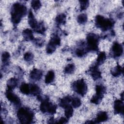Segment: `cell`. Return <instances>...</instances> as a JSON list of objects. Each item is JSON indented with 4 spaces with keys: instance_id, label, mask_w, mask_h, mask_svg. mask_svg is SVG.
Here are the masks:
<instances>
[{
    "instance_id": "obj_14",
    "label": "cell",
    "mask_w": 124,
    "mask_h": 124,
    "mask_svg": "<svg viewBox=\"0 0 124 124\" xmlns=\"http://www.w3.org/2000/svg\"><path fill=\"white\" fill-rule=\"evenodd\" d=\"M91 75L94 80L101 78V72L98 70L96 65L93 66L91 69Z\"/></svg>"
},
{
    "instance_id": "obj_5",
    "label": "cell",
    "mask_w": 124,
    "mask_h": 124,
    "mask_svg": "<svg viewBox=\"0 0 124 124\" xmlns=\"http://www.w3.org/2000/svg\"><path fill=\"white\" fill-rule=\"evenodd\" d=\"M72 88L75 92L82 96L84 95L87 91V85L83 79L75 81L72 85Z\"/></svg>"
},
{
    "instance_id": "obj_27",
    "label": "cell",
    "mask_w": 124,
    "mask_h": 124,
    "mask_svg": "<svg viewBox=\"0 0 124 124\" xmlns=\"http://www.w3.org/2000/svg\"><path fill=\"white\" fill-rule=\"evenodd\" d=\"M75 68V66L74 64L70 63L68 64L66 66V67L64 68V72L66 74H71L72 73Z\"/></svg>"
},
{
    "instance_id": "obj_28",
    "label": "cell",
    "mask_w": 124,
    "mask_h": 124,
    "mask_svg": "<svg viewBox=\"0 0 124 124\" xmlns=\"http://www.w3.org/2000/svg\"><path fill=\"white\" fill-rule=\"evenodd\" d=\"M103 97V96H100V95H97V94H95L91 98V102L92 103L95 104H98L101 102Z\"/></svg>"
},
{
    "instance_id": "obj_36",
    "label": "cell",
    "mask_w": 124,
    "mask_h": 124,
    "mask_svg": "<svg viewBox=\"0 0 124 124\" xmlns=\"http://www.w3.org/2000/svg\"><path fill=\"white\" fill-rule=\"evenodd\" d=\"M85 53V51L81 49H77L76 50V54L78 57H82Z\"/></svg>"
},
{
    "instance_id": "obj_9",
    "label": "cell",
    "mask_w": 124,
    "mask_h": 124,
    "mask_svg": "<svg viewBox=\"0 0 124 124\" xmlns=\"http://www.w3.org/2000/svg\"><path fill=\"white\" fill-rule=\"evenodd\" d=\"M114 110L116 114H123L124 104L121 100H116L114 103Z\"/></svg>"
},
{
    "instance_id": "obj_16",
    "label": "cell",
    "mask_w": 124,
    "mask_h": 124,
    "mask_svg": "<svg viewBox=\"0 0 124 124\" xmlns=\"http://www.w3.org/2000/svg\"><path fill=\"white\" fill-rule=\"evenodd\" d=\"M55 78V74L53 71H49L46 74L45 77V82L46 84H49L52 82Z\"/></svg>"
},
{
    "instance_id": "obj_34",
    "label": "cell",
    "mask_w": 124,
    "mask_h": 124,
    "mask_svg": "<svg viewBox=\"0 0 124 124\" xmlns=\"http://www.w3.org/2000/svg\"><path fill=\"white\" fill-rule=\"evenodd\" d=\"M80 2V7L82 10H85L88 7L89 2L88 0H81L79 1Z\"/></svg>"
},
{
    "instance_id": "obj_2",
    "label": "cell",
    "mask_w": 124,
    "mask_h": 124,
    "mask_svg": "<svg viewBox=\"0 0 124 124\" xmlns=\"http://www.w3.org/2000/svg\"><path fill=\"white\" fill-rule=\"evenodd\" d=\"M17 116L20 122L22 124H30L33 119V112L29 108L22 107L19 109Z\"/></svg>"
},
{
    "instance_id": "obj_26",
    "label": "cell",
    "mask_w": 124,
    "mask_h": 124,
    "mask_svg": "<svg viewBox=\"0 0 124 124\" xmlns=\"http://www.w3.org/2000/svg\"><path fill=\"white\" fill-rule=\"evenodd\" d=\"M77 20L79 24H84L87 21V16L85 14H80L78 16Z\"/></svg>"
},
{
    "instance_id": "obj_21",
    "label": "cell",
    "mask_w": 124,
    "mask_h": 124,
    "mask_svg": "<svg viewBox=\"0 0 124 124\" xmlns=\"http://www.w3.org/2000/svg\"><path fill=\"white\" fill-rule=\"evenodd\" d=\"M111 72L114 77H118L123 72V68L119 65H118L111 70Z\"/></svg>"
},
{
    "instance_id": "obj_10",
    "label": "cell",
    "mask_w": 124,
    "mask_h": 124,
    "mask_svg": "<svg viewBox=\"0 0 124 124\" xmlns=\"http://www.w3.org/2000/svg\"><path fill=\"white\" fill-rule=\"evenodd\" d=\"M43 75L42 71L39 69H34L30 73V77L33 80H39Z\"/></svg>"
},
{
    "instance_id": "obj_3",
    "label": "cell",
    "mask_w": 124,
    "mask_h": 124,
    "mask_svg": "<svg viewBox=\"0 0 124 124\" xmlns=\"http://www.w3.org/2000/svg\"><path fill=\"white\" fill-rule=\"evenodd\" d=\"M96 26L103 31H106L111 28L113 22L109 19L106 18L101 15H97L95 18Z\"/></svg>"
},
{
    "instance_id": "obj_4",
    "label": "cell",
    "mask_w": 124,
    "mask_h": 124,
    "mask_svg": "<svg viewBox=\"0 0 124 124\" xmlns=\"http://www.w3.org/2000/svg\"><path fill=\"white\" fill-rule=\"evenodd\" d=\"M99 37L94 33H89L87 36V50L96 51L98 49Z\"/></svg>"
},
{
    "instance_id": "obj_38",
    "label": "cell",
    "mask_w": 124,
    "mask_h": 124,
    "mask_svg": "<svg viewBox=\"0 0 124 124\" xmlns=\"http://www.w3.org/2000/svg\"><path fill=\"white\" fill-rule=\"evenodd\" d=\"M67 118H65L64 117H62L61 118L59 121L58 122V123H61V124H64V123H66L67 122Z\"/></svg>"
},
{
    "instance_id": "obj_29",
    "label": "cell",
    "mask_w": 124,
    "mask_h": 124,
    "mask_svg": "<svg viewBox=\"0 0 124 124\" xmlns=\"http://www.w3.org/2000/svg\"><path fill=\"white\" fill-rule=\"evenodd\" d=\"M72 105L74 108H78L81 104L80 100L78 97H74L72 98L71 100Z\"/></svg>"
},
{
    "instance_id": "obj_24",
    "label": "cell",
    "mask_w": 124,
    "mask_h": 124,
    "mask_svg": "<svg viewBox=\"0 0 124 124\" xmlns=\"http://www.w3.org/2000/svg\"><path fill=\"white\" fill-rule=\"evenodd\" d=\"M64 114L66 118L68 119L72 116L73 114V109L70 105H68L65 108H64Z\"/></svg>"
},
{
    "instance_id": "obj_18",
    "label": "cell",
    "mask_w": 124,
    "mask_h": 124,
    "mask_svg": "<svg viewBox=\"0 0 124 124\" xmlns=\"http://www.w3.org/2000/svg\"><path fill=\"white\" fill-rule=\"evenodd\" d=\"M72 97L71 96H66L62 99L60 102V106L62 108H65L66 106L69 105V102H71Z\"/></svg>"
},
{
    "instance_id": "obj_8",
    "label": "cell",
    "mask_w": 124,
    "mask_h": 124,
    "mask_svg": "<svg viewBox=\"0 0 124 124\" xmlns=\"http://www.w3.org/2000/svg\"><path fill=\"white\" fill-rule=\"evenodd\" d=\"M112 51L114 56L116 57H120L123 54V48L121 44L115 42L112 46Z\"/></svg>"
},
{
    "instance_id": "obj_13",
    "label": "cell",
    "mask_w": 124,
    "mask_h": 124,
    "mask_svg": "<svg viewBox=\"0 0 124 124\" xmlns=\"http://www.w3.org/2000/svg\"><path fill=\"white\" fill-rule=\"evenodd\" d=\"M22 35L26 41H31L33 40L34 39L32 31L30 29H27L24 30L22 32Z\"/></svg>"
},
{
    "instance_id": "obj_1",
    "label": "cell",
    "mask_w": 124,
    "mask_h": 124,
    "mask_svg": "<svg viewBox=\"0 0 124 124\" xmlns=\"http://www.w3.org/2000/svg\"><path fill=\"white\" fill-rule=\"evenodd\" d=\"M26 7L21 3H14L11 8V20L13 24H17L21 18L26 14Z\"/></svg>"
},
{
    "instance_id": "obj_22",
    "label": "cell",
    "mask_w": 124,
    "mask_h": 124,
    "mask_svg": "<svg viewBox=\"0 0 124 124\" xmlns=\"http://www.w3.org/2000/svg\"><path fill=\"white\" fill-rule=\"evenodd\" d=\"M106 58V55L105 53L104 52H100L97 58V60H96L97 65H100L102 64L105 61Z\"/></svg>"
},
{
    "instance_id": "obj_30",
    "label": "cell",
    "mask_w": 124,
    "mask_h": 124,
    "mask_svg": "<svg viewBox=\"0 0 124 124\" xmlns=\"http://www.w3.org/2000/svg\"><path fill=\"white\" fill-rule=\"evenodd\" d=\"M56 48V46H55L53 44L49 42L46 48V52L48 54H51L55 51Z\"/></svg>"
},
{
    "instance_id": "obj_25",
    "label": "cell",
    "mask_w": 124,
    "mask_h": 124,
    "mask_svg": "<svg viewBox=\"0 0 124 124\" xmlns=\"http://www.w3.org/2000/svg\"><path fill=\"white\" fill-rule=\"evenodd\" d=\"M49 43L53 44L55 46H59L61 43V40H60V37L58 36L55 35H54L50 39V40L49 41Z\"/></svg>"
},
{
    "instance_id": "obj_23",
    "label": "cell",
    "mask_w": 124,
    "mask_h": 124,
    "mask_svg": "<svg viewBox=\"0 0 124 124\" xmlns=\"http://www.w3.org/2000/svg\"><path fill=\"white\" fill-rule=\"evenodd\" d=\"M95 91L96 94L103 96V94L106 91V89L102 85H96L95 87Z\"/></svg>"
},
{
    "instance_id": "obj_33",
    "label": "cell",
    "mask_w": 124,
    "mask_h": 124,
    "mask_svg": "<svg viewBox=\"0 0 124 124\" xmlns=\"http://www.w3.org/2000/svg\"><path fill=\"white\" fill-rule=\"evenodd\" d=\"M33 58V55L31 52H27L24 54V59L26 62H31Z\"/></svg>"
},
{
    "instance_id": "obj_35",
    "label": "cell",
    "mask_w": 124,
    "mask_h": 124,
    "mask_svg": "<svg viewBox=\"0 0 124 124\" xmlns=\"http://www.w3.org/2000/svg\"><path fill=\"white\" fill-rule=\"evenodd\" d=\"M10 58V54L7 52H4L2 53L1 56L2 61L3 62H6L8 61Z\"/></svg>"
},
{
    "instance_id": "obj_32",
    "label": "cell",
    "mask_w": 124,
    "mask_h": 124,
    "mask_svg": "<svg viewBox=\"0 0 124 124\" xmlns=\"http://www.w3.org/2000/svg\"><path fill=\"white\" fill-rule=\"evenodd\" d=\"M46 31L45 26L43 23L38 24L37 28L35 29V31L39 33H44Z\"/></svg>"
},
{
    "instance_id": "obj_19",
    "label": "cell",
    "mask_w": 124,
    "mask_h": 124,
    "mask_svg": "<svg viewBox=\"0 0 124 124\" xmlns=\"http://www.w3.org/2000/svg\"><path fill=\"white\" fill-rule=\"evenodd\" d=\"M55 21L58 24H64L66 22V16L64 14H60L56 16Z\"/></svg>"
},
{
    "instance_id": "obj_20",
    "label": "cell",
    "mask_w": 124,
    "mask_h": 124,
    "mask_svg": "<svg viewBox=\"0 0 124 124\" xmlns=\"http://www.w3.org/2000/svg\"><path fill=\"white\" fill-rule=\"evenodd\" d=\"M21 92L25 94L30 93V86L27 83H22L20 87Z\"/></svg>"
},
{
    "instance_id": "obj_6",
    "label": "cell",
    "mask_w": 124,
    "mask_h": 124,
    "mask_svg": "<svg viewBox=\"0 0 124 124\" xmlns=\"http://www.w3.org/2000/svg\"><path fill=\"white\" fill-rule=\"evenodd\" d=\"M57 107L56 105L49 102L47 99H45L41 103L40 109L43 113H47L52 114L56 112Z\"/></svg>"
},
{
    "instance_id": "obj_17",
    "label": "cell",
    "mask_w": 124,
    "mask_h": 124,
    "mask_svg": "<svg viewBox=\"0 0 124 124\" xmlns=\"http://www.w3.org/2000/svg\"><path fill=\"white\" fill-rule=\"evenodd\" d=\"M41 90L39 86L36 84H31L30 85V93L33 95H38L40 93Z\"/></svg>"
},
{
    "instance_id": "obj_7",
    "label": "cell",
    "mask_w": 124,
    "mask_h": 124,
    "mask_svg": "<svg viewBox=\"0 0 124 124\" xmlns=\"http://www.w3.org/2000/svg\"><path fill=\"white\" fill-rule=\"evenodd\" d=\"M5 95L6 98L14 105L17 106L20 105L21 102L20 98L16 94L13 93L12 92V90L7 89V90L6 92Z\"/></svg>"
},
{
    "instance_id": "obj_11",
    "label": "cell",
    "mask_w": 124,
    "mask_h": 124,
    "mask_svg": "<svg viewBox=\"0 0 124 124\" xmlns=\"http://www.w3.org/2000/svg\"><path fill=\"white\" fill-rule=\"evenodd\" d=\"M28 22L30 27L34 30L37 28L38 23L36 21L31 11H30L28 16Z\"/></svg>"
},
{
    "instance_id": "obj_12",
    "label": "cell",
    "mask_w": 124,
    "mask_h": 124,
    "mask_svg": "<svg viewBox=\"0 0 124 124\" xmlns=\"http://www.w3.org/2000/svg\"><path fill=\"white\" fill-rule=\"evenodd\" d=\"M108 119V116L105 111H100L98 113L96 118L94 120V123H99L106 121Z\"/></svg>"
},
{
    "instance_id": "obj_37",
    "label": "cell",
    "mask_w": 124,
    "mask_h": 124,
    "mask_svg": "<svg viewBox=\"0 0 124 124\" xmlns=\"http://www.w3.org/2000/svg\"><path fill=\"white\" fill-rule=\"evenodd\" d=\"M35 43L36 45L38 46H41L43 44V42L42 40L40 39H36L35 40Z\"/></svg>"
},
{
    "instance_id": "obj_15",
    "label": "cell",
    "mask_w": 124,
    "mask_h": 124,
    "mask_svg": "<svg viewBox=\"0 0 124 124\" xmlns=\"http://www.w3.org/2000/svg\"><path fill=\"white\" fill-rule=\"evenodd\" d=\"M18 83L17 79L16 78H11L9 79L7 82V87L8 90H12L16 87Z\"/></svg>"
},
{
    "instance_id": "obj_31",
    "label": "cell",
    "mask_w": 124,
    "mask_h": 124,
    "mask_svg": "<svg viewBox=\"0 0 124 124\" xmlns=\"http://www.w3.org/2000/svg\"><path fill=\"white\" fill-rule=\"evenodd\" d=\"M31 6L34 10H37L41 6V3L39 0H32L31 2Z\"/></svg>"
}]
</instances>
